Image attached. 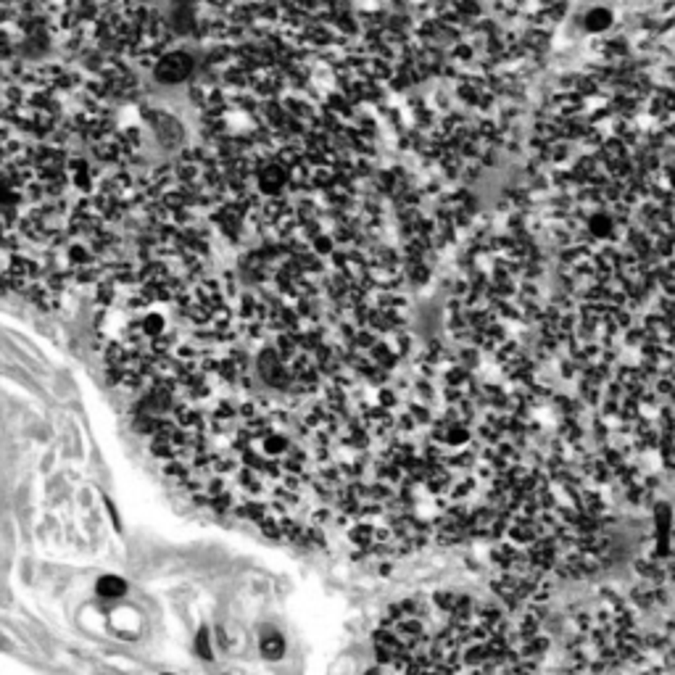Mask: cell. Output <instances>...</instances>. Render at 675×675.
<instances>
[{
  "label": "cell",
  "mask_w": 675,
  "mask_h": 675,
  "mask_svg": "<svg viewBox=\"0 0 675 675\" xmlns=\"http://www.w3.org/2000/svg\"><path fill=\"white\" fill-rule=\"evenodd\" d=\"M193 74V59L185 50H166L161 59L153 63V77L164 85H180Z\"/></svg>",
  "instance_id": "obj_1"
},
{
  "label": "cell",
  "mask_w": 675,
  "mask_h": 675,
  "mask_svg": "<svg viewBox=\"0 0 675 675\" xmlns=\"http://www.w3.org/2000/svg\"><path fill=\"white\" fill-rule=\"evenodd\" d=\"M288 185V169L283 164H264L256 174V188L264 195H280Z\"/></svg>",
  "instance_id": "obj_2"
},
{
  "label": "cell",
  "mask_w": 675,
  "mask_h": 675,
  "mask_svg": "<svg viewBox=\"0 0 675 675\" xmlns=\"http://www.w3.org/2000/svg\"><path fill=\"white\" fill-rule=\"evenodd\" d=\"M612 24H615V11L607 8V6H594L583 16V30L588 34H601V32L609 30Z\"/></svg>",
  "instance_id": "obj_3"
},
{
  "label": "cell",
  "mask_w": 675,
  "mask_h": 675,
  "mask_svg": "<svg viewBox=\"0 0 675 675\" xmlns=\"http://www.w3.org/2000/svg\"><path fill=\"white\" fill-rule=\"evenodd\" d=\"M259 649H261V654L267 657V660H283V654H285V638L277 633V630H264L261 633V638H259Z\"/></svg>",
  "instance_id": "obj_4"
},
{
  "label": "cell",
  "mask_w": 675,
  "mask_h": 675,
  "mask_svg": "<svg viewBox=\"0 0 675 675\" xmlns=\"http://www.w3.org/2000/svg\"><path fill=\"white\" fill-rule=\"evenodd\" d=\"M588 232H591L594 238H599V241L612 238V232H615L612 216H609V214H594V216L588 219Z\"/></svg>",
  "instance_id": "obj_5"
},
{
  "label": "cell",
  "mask_w": 675,
  "mask_h": 675,
  "mask_svg": "<svg viewBox=\"0 0 675 675\" xmlns=\"http://www.w3.org/2000/svg\"><path fill=\"white\" fill-rule=\"evenodd\" d=\"M95 588H98V594L105 596V599H119V596L127 594V583L121 578H117V575H103Z\"/></svg>",
  "instance_id": "obj_6"
},
{
  "label": "cell",
  "mask_w": 675,
  "mask_h": 675,
  "mask_svg": "<svg viewBox=\"0 0 675 675\" xmlns=\"http://www.w3.org/2000/svg\"><path fill=\"white\" fill-rule=\"evenodd\" d=\"M195 652L203 657V660H211V638H209V630L201 628L198 630V636H195Z\"/></svg>",
  "instance_id": "obj_7"
},
{
  "label": "cell",
  "mask_w": 675,
  "mask_h": 675,
  "mask_svg": "<svg viewBox=\"0 0 675 675\" xmlns=\"http://www.w3.org/2000/svg\"><path fill=\"white\" fill-rule=\"evenodd\" d=\"M351 538L356 541V543H370V538H372V527L359 525L356 530H351Z\"/></svg>",
  "instance_id": "obj_8"
},
{
  "label": "cell",
  "mask_w": 675,
  "mask_h": 675,
  "mask_svg": "<svg viewBox=\"0 0 675 675\" xmlns=\"http://www.w3.org/2000/svg\"><path fill=\"white\" fill-rule=\"evenodd\" d=\"M166 675H169V673H166Z\"/></svg>",
  "instance_id": "obj_9"
}]
</instances>
